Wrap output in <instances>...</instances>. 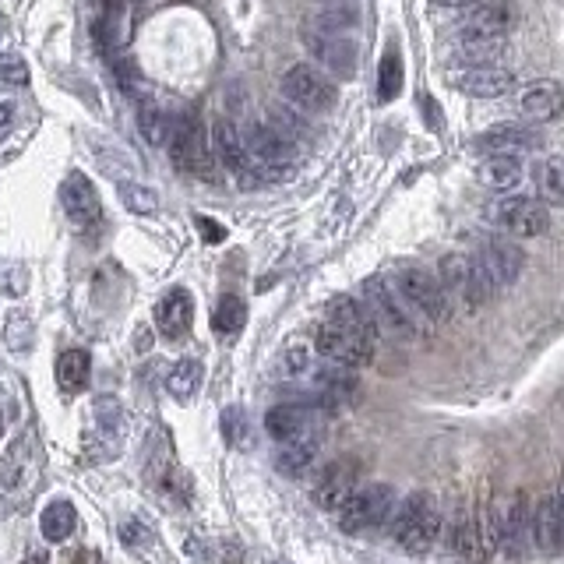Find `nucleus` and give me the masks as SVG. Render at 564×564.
<instances>
[{"instance_id":"aec40b11","label":"nucleus","mask_w":564,"mask_h":564,"mask_svg":"<svg viewBox=\"0 0 564 564\" xmlns=\"http://www.w3.org/2000/svg\"><path fill=\"white\" fill-rule=\"evenodd\" d=\"M480 156H522V152H533L543 145V138L526 124H498L483 131L473 141Z\"/></svg>"},{"instance_id":"473e14b6","label":"nucleus","mask_w":564,"mask_h":564,"mask_svg":"<svg viewBox=\"0 0 564 564\" xmlns=\"http://www.w3.org/2000/svg\"><path fill=\"white\" fill-rule=\"evenodd\" d=\"M244 325H247V304L244 300L233 297V293L219 297V304L212 307V328H216L219 335H226V339H233Z\"/></svg>"},{"instance_id":"f704fd0d","label":"nucleus","mask_w":564,"mask_h":564,"mask_svg":"<svg viewBox=\"0 0 564 564\" xmlns=\"http://www.w3.org/2000/svg\"><path fill=\"white\" fill-rule=\"evenodd\" d=\"M201 378H205V371H201L198 360H180L170 371V378H166V388H170V395L177 402H191L201 388Z\"/></svg>"},{"instance_id":"6e6552de","label":"nucleus","mask_w":564,"mask_h":564,"mask_svg":"<svg viewBox=\"0 0 564 564\" xmlns=\"http://www.w3.org/2000/svg\"><path fill=\"white\" fill-rule=\"evenodd\" d=\"M448 547H452V554L466 564H483L490 554H494L490 536H487V522H483V508L476 505L473 498H462V505L455 508Z\"/></svg>"},{"instance_id":"cd10ccee","label":"nucleus","mask_w":564,"mask_h":564,"mask_svg":"<svg viewBox=\"0 0 564 564\" xmlns=\"http://www.w3.org/2000/svg\"><path fill=\"white\" fill-rule=\"evenodd\" d=\"M505 50V36H462L459 46H455V57L466 67H494L505 57Z\"/></svg>"},{"instance_id":"5701e85b","label":"nucleus","mask_w":564,"mask_h":564,"mask_svg":"<svg viewBox=\"0 0 564 564\" xmlns=\"http://www.w3.org/2000/svg\"><path fill=\"white\" fill-rule=\"evenodd\" d=\"M533 540L547 554L564 550V505L557 498V490L547 494V498H540V505L533 508Z\"/></svg>"},{"instance_id":"3c124183","label":"nucleus","mask_w":564,"mask_h":564,"mask_svg":"<svg viewBox=\"0 0 564 564\" xmlns=\"http://www.w3.org/2000/svg\"><path fill=\"white\" fill-rule=\"evenodd\" d=\"M0 29H4V18H0Z\"/></svg>"},{"instance_id":"ddd939ff","label":"nucleus","mask_w":564,"mask_h":564,"mask_svg":"<svg viewBox=\"0 0 564 564\" xmlns=\"http://www.w3.org/2000/svg\"><path fill=\"white\" fill-rule=\"evenodd\" d=\"M145 476H149V483L170 505H187L191 501V476H187V469H180L166 438H159V445H152L149 462H145Z\"/></svg>"},{"instance_id":"2eb2a0df","label":"nucleus","mask_w":564,"mask_h":564,"mask_svg":"<svg viewBox=\"0 0 564 564\" xmlns=\"http://www.w3.org/2000/svg\"><path fill=\"white\" fill-rule=\"evenodd\" d=\"M360 490V462L357 459H335L321 469L318 483H314V505L325 512H339L353 494Z\"/></svg>"},{"instance_id":"a19ab883","label":"nucleus","mask_w":564,"mask_h":564,"mask_svg":"<svg viewBox=\"0 0 564 564\" xmlns=\"http://www.w3.org/2000/svg\"><path fill=\"white\" fill-rule=\"evenodd\" d=\"M357 25V11L353 8H325L314 18V29L318 32H346Z\"/></svg>"},{"instance_id":"4be33fe9","label":"nucleus","mask_w":564,"mask_h":564,"mask_svg":"<svg viewBox=\"0 0 564 564\" xmlns=\"http://www.w3.org/2000/svg\"><path fill=\"white\" fill-rule=\"evenodd\" d=\"M265 427L279 445H290V441L318 434V427H314V413L307 406H297V402H282V406L268 409Z\"/></svg>"},{"instance_id":"b1692460","label":"nucleus","mask_w":564,"mask_h":564,"mask_svg":"<svg viewBox=\"0 0 564 564\" xmlns=\"http://www.w3.org/2000/svg\"><path fill=\"white\" fill-rule=\"evenodd\" d=\"M194 321V300L187 290H170L156 304V328L166 339H184Z\"/></svg>"},{"instance_id":"a211bd4d","label":"nucleus","mask_w":564,"mask_h":564,"mask_svg":"<svg viewBox=\"0 0 564 564\" xmlns=\"http://www.w3.org/2000/svg\"><path fill=\"white\" fill-rule=\"evenodd\" d=\"M314 346H318L321 357L332 360V364H339V367H364V364H371V357H374V346L353 339V335L342 332V328L332 325L328 318L318 325Z\"/></svg>"},{"instance_id":"ea45409f","label":"nucleus","mask_w":564,"mask_h":564,"mask_svg":"<svg viewBox=\"0 0 564 564\" xmlns=\"http://www.w3.org/2000/svg\"><path fill=\"white\" fill-rule=\"evenodd\" d=\"M272 124L279 127V131L286 134V138H290L293 145H300V141L311 138V131H307L304 120H300L293 110H286V106H282V103H275V106H272Z\"/></svg>"},{"instance_id":"f257e3e1","label":"nucleus","mask_w":564,"mask_h":564,"mask_svg":"<svg viewBox=\"0 0 564 564\" xmlns=\"http://www.w3.org/2000/svg\"><path fill=\"white\" fill-rule=\"evenodd\" d=\"M438 533H441V508L434 501V494H427V490L409 494L399 505V515H395V526H392L395 543L406 554L420 557L438 543Z\"/></svg>"},{"instance_id":"72a5a7b5","label":"nucleus","mask_w":564,"mask_h":564,"mask_svg":"<svg viewBox=\"0 0 564 564\" xmlns=\"http://www.w3.org/2000/svg\"><path fill=\"white\" fill-rule=\"evenodd\" d=\"M138 127L141 134H145V141L149 145H166L170 141V120H166L163 106L156 103V99H141L138 103Z\"/></svg>"},{"instance_id":"393cba45","label":"nucleus","mask_w":564,"mask_h":564,"mask_svg":"<svg viewBox=\"0 0 564 564\" xmlns=\"http://www.w3.org/2000/svg\"><path fill=\"white\" fill-rule=\"evenodd\" d=\"M332 325H339L342 332H349L353 339L367 342V346H374L378 342V328H374L371 314H367V307L360 304V300L353 297H335L332 304H328V314H325Z\"/></svg>"},{"instance_id":"20e7f679","label":"nucleus","mask_w":564,"mask_h":564,"mask_svg":"<svg viewBox=\"0 0 564 564\" xmlns=\"http://www.w3.org/2000/svg\"><path fill=\"white\" fill-rule=\"evenodd\" d=\"M392 286L402 297V304L413 314H420L423 321H431V325H441V321H448V314H452V304H448L445 290H441L438 275L427 272V268L402 265L399 272H395Z\"/></svg>"},{"instance_id":"c85d7f7f","label":"nucleus","mask_w":564,"mask_h":564,"mask_svg":"<svg viewBox=\"0 0 564 564\" xmlns=\"http://www.w3.org/2000/svg\"><path fill=\"white\" fill-rule=\"evenodd\" d=\"M92 381V360L85 349H67L57 360V385L64 395H78L85 392Z\"/></svg>"},{"instance_id":"f8f14e48","label":"nucleus","mask_w":564,"mask_h":564,"mask_svg":"<svg viewBox=\"0 0 564 564\" xmlns=\"http://www.w3.org/2000/svg\"><path fill=\"white\" fill-rule=\"evenodd\" d=\"M208 141H212V152H216V159L226 166V170L237 177L240 187H254L258 184V170L251 166V156H247V145H244V131H240L237 124H233L230 117H219L216 124H212V131H208Z\"/></svg>"},{"instance_id":"58836bf2","label":"nucleus","mask_w":564,"mask_h":564,"mask_svg":"<svg viewBox=\"0 0 564 564\" xmlns=\"http://www.w3.org/2000/svg\"><path fill=\"white\" fill-rule=\"evenodd\" d=\"M307 371H311V349H307V342H290L279 357V374L282 378H300Z\"/></svg>"},{"instance_id":"412c9836","label":"nucleus","mask_w":564,"mask_h":564,"mask_svg":"<svg viewBox=\"0 0 564 564\" xmlns=\"http://www.w3.org/2000/svg\"><path fill=\"white\" fill-rule=\"evenodd\" d=\"M515 22V11L508 0H473L462 15V36H505Z\"/></svg>"},{"instance_id":"e433bc0d","label":"nucleus","mask_w":564,"mask_h":564,"mask_svg":"<svg viewBox=\"0 0 564 564\" xmlns=\"http://www.w3.org/2000/svg\"><path fill=\"white\" fill-rule=\"evenodd\" d=\"M399 92H402V57L392 46V50L381 57V67H378V99L381 103H392Z\"/></svg>"},{"instance_id":"9d476101","label":"nucleus","mask_w":564,"mask_h":564,"mask_svg":"<svg viewBox=\"0 0 564 564\" xmlns=\"http://www.w3.org/2000/svg\"><path fill=\"white\" fill-rule=\"evenodd\" d=\"M395 505V490L388 483H371V487H360L346 505L339 508V526L346 533H364L374 529L392 515Z\"/></svg>"},{"instance_id":"a18cd8bd","label":"nucleus","mask_w":564,"mask_h":564,"mask_svg":"<svg viewBox=\"0 0 564 564\" xmlns=\"http://www.w3.org/2000/svg\"><path fill=\"white\" fill-rule=\"evenodd\" d=\"M141 536H145V529H141V522L138 519H131V522H124V529H120V540L124 543H141Z\"/></svg>"},{"instance_id":"1a4fd4ad","label":"nucleus","mask_w":564,"mask_h":564,"mask_svg":"<svg viewBox=\"0 0 564 564\" xmlns=\"http://www.w3.org/2000/svg\"><path fill=\"white\" fill-rule=\"evenodd\" d=\"M529 543H533V501H529L526 490H519V494L501 508L494 550H498L508 564H519Z\"/></svg>"},{"instance_id":"a878e982","label":"nucleus","mask_w":564,"mask_h":564,"mask_svg":"<svg viewBox=\"0 0 564 564\" xmlns=\"http://www.w3.org/2000/svg\"><path fill=\"white\" fill-rule=\"evenodd\" d=\"M519 106L529 120H554L564 113V89L554 82V78H540V82L522 89Z\"/></svg>"},{"instance_id":"39448f33","label":"nucleus","mask_w":564,"mask_h":564,"mask_svg":"<svg viewBox=\"0 0 564 564\" xmlns=\"http://www.w3.org/2000/svg\"><path fill=\"white\" fill-rule=\"evenodd\" d=\"M364 307H367V314H371L378 332L392 335V339H402V342L416 339L413 311L402 304V297L395 293V286L388 279L374 275V279L364 282Z\"/></svg>"},{"instance_id":"dca6fc26","label":"nucleus","mask_w":564,"mask_h":564,"mask_svg":"<svg viewBox=\"0 0 564 564\" xmlns=\"http://www.w3.org/2000/svg\"><path fill=\"white\" fill-rule=\"evenodd\" d=\"M307 50L314 53L318 64H325L335 78H353L360 64V50L357 43L346 36V32H307Z\"/></svg>"},{"instance_id":"49530a36","label":"nucleus","mask_w":564,"mask_h":564,"mask_svg":"<svg viewBox=\"0 0 564 564\" xmlns=\"http://www.w3.org/2000/svg\"><path fill=\"white\" fill-rule=\"evenodd\" d=\"M15 420V402L8 399V395L0 392V434L8 431V423Z\"/></svg>"},{"instance_id":"4468645a","label":"nucleus","mask_w":564,"mask_h":564,"mask_svg":"<svg viewBox=\"0 0 564 564\" xmlns=\"http://www.w3.org/2000/svg\"><path fill=\"white\" fill-rule=\"evenodd\" d=\"M494 223L512 233V237H543L550 230V212L543 201L508 194V198H501L494 205Z\"/></svg>"},{"instance_id":"423d86ee","label":"nucleus","mask_w":564,"mask_h":564,"mask_svg":"<svg viewBox=\"0 0 564 564\" xmlns=\"http://www.w3.org/2000/svg\"><path fill=\"white\" fill-rule=\"evenodd\" d=\"M282 99L304 113H332L335 103H339V89L321 67L293 64L282 75Z\"/></svg>"},{"instance_id":"8fccbe9b","label":"nucleus","mask_w":564,"mask_h":564,"mask_svg":"<svg viewBox=\"0 0 564 564\" xmlns=\"http://www.w3.org/2000/svg\"><path fill=\"white\" fill-rule=\"evenodd\" d=\"M46 561H50V557H46L43 550H29V557H25L22 564H46Z\"/></svg>"},{"instance_id":"c756f323","label":"nucleus","mask_w":564,"mask_h":564,"mask_svg":"<svg viewBox=\"0 0 564 564\" xmlns=\"http://www.w3.org/2000/svg\"><path fill=\"white\" fill-rule=\"evenodd\" d=\"M318 452H321L318 434H311V438H300V441H290V445H279V455H275V466H279V473H282V476H304L307 469L314 466Z\"/></svg>"},{"instance_id":"4c0bfd02","label":"nucleus","mask_w":564,"mask_h":564,"mask_svg":"<svg viewBox=\"0 0 564 564\" xmlns=\"http://www.w3.org/2000/svg\"><path fill=\"white\" fill-rule=\"evenodd\" d=\"M540 191L547 201H554V205H564V159L554 156L543 163L540 170Z\"/></svg>"},{"instance_id":"f3484780","label":"nucleus","mask_w":564,"mask_h":564,"mask_svg":"<svg viewBox=\"0 0 564 564\" xmlns=\"http://www.w3.org/2000/svg\"><path fill=\"white\" fill-rule=\"evenodd\" d=\"M476 261H480V268L487 272V279L494 282V290H498V286H512V282L519 279L522 265H526V254L508 237H487L480 244Z\"/></svg>"},{"instance_id":"bb28decb","label":"nucleus","mask_w":564,"mask_h":564,"mask_svg":"<svg viewBox=\"0 0 564 564\" xmlns=\"http://www.w3.org/2000/svg\"><path fill=\"white\" fill-rule=\"evenodd\" d=\"M110 441V452L117 455L120 445H124V409H120L117 399H99L92 406V431H89V445H103Z\"/></svg>"},{"instance_id":"79ce46f5","label":"nucleus","mask_w":564,"mask_h":564,"mask_svg":"<svg viewBox=\"0 0 564 564\" xmlns=\"http://www.w3.org/2000/svg\"><path fill=\"white\" fill-rule=\"evenodd\" d=\"M0 82L11 85V89H25L29 85V64L18 53H4L0 57Z\"/></svg>"},{"instance_id":"2f4dec72","label":"nucleus","mask_w":564,"mask_h":564,"mask_svg":"<svg viewBox=\"0 0 564 564\" xmlns=\"http://www.w3.org/2000/svg\"><path fill=\"white\" fill-rule=\"evenodd\" d=\"M480 180L490 191H512L522 180V163L519 156H487V163L480 166Z\"/></svg>"},{"instance_id":"7ed1b4c3","label":"nucleus","mask_w":564,"mask_h":564,"mask_svg":"<svg viewBox=\"0 0 564 564\" xmlns=\"http://www.w3.org/2000/svg\"><path fill=\"white\" fill-rule=\"evenodd\" d=\"M166 145H170V159L180 173L198 180H212V173H216V152H212V141H208V131L198 117L173 120Z\"/></svg>"},{"instance_id":"9b49d317","label":"nucleus","mask_w":564,"mask_h":564,"mask_svg":"<svg viewBox=\"0 0 564 564\" xmlns=\"http://www.w3.org/2000/svg\"><path fill=\"white\" fill-rule=\"evenodd\" d=\"M60 205H64V216L82 233H96L103 226V201H99L96 184L85 173H67L64 184H60Z\"/></svg>"},{"instance_id":"c9c22d12","label":"nucleus","mask_w":564,"mask_h":564,"mask_svg":"<svg viewBox=\"0 0 564 564\" xmlns=\"http://www.w3.org/2000/svg\"><path fill=\"white\" fill-rule=\"evenodd\" d=\"M219 431H223V441L230 448H251L254 445V431H251V420H247V413L240 406H226L223 416H219Z\"/></svg>"},{"instance_id":"6ab92c4d","label":"nucleus","mask_w":564,"mask_h":564,"mask_svg":"<svg viewBox=\"0 0 564 564\" xmlns=\"http://www.w3.org/2000/svg\"><path fill=\"white\" fill-rule=\"evenodd\" d=\"M448 82L469 99H498L515 89V71H508V67H462V71L448 75Z\"/></svg>"},{"instance_id":"7c9ffc66","label":"nucleus","mask_w":564,"mask_h":564,"mask_svg":"<svg viewBox=\"0 0 564 564\" xmlns=\"http://www.w3.org/2000/svg\"><path fill=\"white\" fill-rule=\"evenodd\" d=\"M75 526H78V512L71 501H50L43 508V515H39V529H43V536L50 543H64L67 536L75 533Z\"/></svg>"},{"instance_id":"c03bdc74","label":"nucleus","mask_w":564,"mask_h":564,"mask_svg":"<svg viewBox=\"0 0 564 564\" xmlns=\"http://www.w3.org/2000/svg\"><path fill=\"white\" fill-rule=\"evenodd\" d=\"M198 230H201V240H205V244H223L226 240L223 226L212 223V219H205V216H198Z\"/></svg>"},{"instance_id":"37998d69","label":"nucleus","mask_w":564,"mask_h":564,"mask_svg":"<svg viewBox=\"0 0 564 564\" xmlns=\"http://www.w3.org/2000/svg\"><path fill=\"white\" fill-rule=\"evenodd\" d=\"M120 198H124V205L131 208V212H141V216H149V212H156V194L145 191V187L138 184H120Z\"/></svg>"},{"instance_id":"0eeeda50","label":"nucleus","mask_w":564,"mask_h":564,"mask_svg":"<svg viewBox=\"0 0 564 564\" xmlns=\"http://www.w3.org/2000/svg\"><path fill=\"white\" fill-rule=\"evenodd\" d=\"M244 145H247V156L258 166H265L268 173H279V180H286V173L293 170L297 145H293L272 120H251V124L244 127Z\"/></svg>"},{"instance_id":"de8ad7c7","label":"nucleus","mask_w":564,"mask_h":564,"mask_svg":"<svg viewBox=\"0 0 564 564\" xmlns=\"http://www.w3.org/2000/svg\"><path fill=\"white\" fill-rule=\"evenodd\" d=\"M11 127H15V110H11L8 103H0V141L8 138Z\"/></svg>"},{"instance_id":"f03ea898","label":"nucleus","mask_w":564,"mask_h":564,"mask_svg":"<svg viewBox=\"0 0 564 564\" xmlns=\"http://www.w3.org/2000/svg\"><path fill=\"white\" fill-rule=\"evenodd\" d=\"M438 282L448 304H459L462 311H480L494 293V282L480 268V261L469 254H445L438 265Z\"/></svg>"},{"instance_id":"09e8293b","label":"nucleus","mask_w":564,"mask_h":564,"mask_svg":"<svg viewBox=\"0 0 564 564\" xmlns=\"http://www.w3.org/2000/svg\"><path fill=\"white\" fill-rule=\"evenodd\" d=\"M434 8H466V4H473V0H431Z\"/></svg>"}]
</instances>
